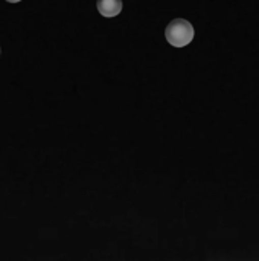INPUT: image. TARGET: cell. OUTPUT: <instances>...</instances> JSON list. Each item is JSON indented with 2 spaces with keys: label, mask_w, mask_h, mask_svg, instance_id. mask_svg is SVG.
I'll return each instance as SVG.
<instances>
[{
  "label": "cell",
  "mask_w": 259,
  "mask_h": 261,
  "mask_svg": "<svg viewBox=\"0 0 259 261\" xmlns=\"http://www.w3.org/2000/svg\"><path fill=\"white\" fill-rule=\"evenodd\" d=\"M165 37L166 41L174 47L188 46L194 38V26L185 18H176L166 26Z\"/></svg>",
  "instance_id": "1"
},
{
  "label": "cell",
  "mask_w": 259,
  "mask_h": 261,
  "mask_svg": "<svg viewBox=\"0 0 259 261\" xmlns=\"http://www.w3.org/2000/svg\"><path fill=\"white\" fill-rule=\"evenodd\" d=\"M6 2H9V3H18V2H21V0H6Z\"/></svg>",
  "instance_id": "3"
},
{
  "label": "cell",
  "mask_w": 259,
  "mask_h": 261,
  "mask_svg": "<svg viewBox=\"0 0 259 261\" xmlns=\"http://www.w3.org/2000/svg\"><path fill=\"white\" fill-rule=\"evenodd\" d=\"M99 14L105 18L116 17L122 11V0H96Z\"/></svg>",
  "instance_id": "2"
}]
</instances>
